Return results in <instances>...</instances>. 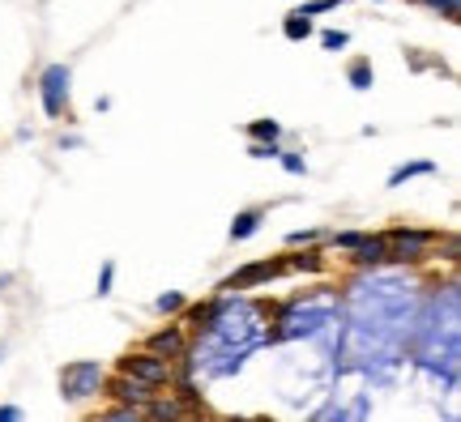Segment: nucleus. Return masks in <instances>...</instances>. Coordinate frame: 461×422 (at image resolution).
Masks as SVG:
<instances>
[{
	"label": "nucleus",
	"instance_id": "8",
	"mask_svg": "<svg viewBox=\"0 0 461 422\" xmlns=\"http://www.w3.org/2000/svg\"><path fill=\"white\" fill-rule=\"evenodd\" d=\"M384 239H389V247H393L389 256H397V260H419L431 244H436V230H406V227H402V230H393V235H384Z\"/></svg>",
	"mask_w": 461,
	"mask_h": 422
},
{
	"label": "nucleus",
	"instance_id": "18",
	"mask_svg": "<svg viewBox=\"0 0 461 422\" xmlns=\"http://www.w3.org/2000/svg\"><path fill=\"white\" fill-rule=\"evenodd\" d=\"M350 85H355V90H372V65H367V60H355V65H350Z\"/></svg>",
	"mask_w": 461,
	"mask_h": 422
},
{
	"label": "nucleus",
	"instance_id": "5",
	"mask_svg": "<svg viewBox=\"0 0 461 422\" xmlns=\"http://www.w3.org/2000/svg\"><path fill=\"white\" fill-rule=\"evenodd\" d=\"M103 380H107L103 363L77 358V363H68L65 372H60V392H65V401H90L103 389Z\"/></svg>",
	"mask_w": 461,
	"mask_h": 422
},
{
	"label": "nucleus",
	"instance_id": "22",
	"mask_svg": "<svg viewBox=\"0 0 461 422\" xmlns=\"http://www.w3.org/2000/svg\"><path fill=\"white\" fill-rule=\"evenodd\" d=\"M252 158H278V141H252Z\"/></svg>",
	"mask_w": 461,
	"mask_h": 422
},
{
	"label": "nucleus",
	"instance_id": "30",
	"mask_svg": "<svg viewBox=\"0 0 461 422\" xmlns=\"http://www.w3.org/2000/svg\"><path fill=\"white\" fill-rule=\"evenodd\" d=\"M5 286H9V277H5V274H0V291H5Z\"/></svg>",
	"mask_w": 461,
	"mask_h": 422
},
{
	"label": "nucleus",
	"instance_id": "25",
	"mask_svg": "<svg viewBox=\"0 0 461 422\" xmlns=\"http://www.w3.org/2000/svg\"><path fill=\"white\" fill-rule=\"evenodd\" d=\"M141 414H146L141 406H120V409H112V418H120V422H137Z\"/></svg>",
	"mask_w": 461,
	"mask_h": 422
},
{
	"label": "nucleus",
	"instance_id": "24",
	"mask_svg": "<svg viewBox=\"0 0 461 422\" xmlns=\"http://www.w3.org/2000/svg\"><path fill=\"white\" fill-rule=\"evenodd\" d=\"M316 235H321V230H312V227H308V230H291V235H286V244H291V247H299V244H312Z\"/></svg>",
	"mask_w": 461,
	"mask_h": 422
},
{
	"label": "nucleus",
	"instance_id": "31",
	"mask_svg": "<svg viewBox=\"0 0 461 422\" xmlns=\"http://www.w3.org/2000/svg\"><path fill=\"white\" fill-rule=\"evenodd\" d=\"M0 358H5V346H0Z\"/></svg>",
	"mask_w": 461,
	"mask_h": 422
},
{
	"label": "nucleus",
	"instance_id": "15",
	"mask_svg": "<svg viewBox=\"0 0 461 422\" xmlns=\"http://www.w3.org/2000/svg\"><path fill=\"white\" fill-rule=\"evenodd\" d=\"M248 137H252V141H278L282 124L278 120H252V124H248Z\"/></svg>",
	"mask_w": 461,
	"mask_h": 422
},
{
	"label": "nucleus",
	"instance_id": "28",
	"mask_svg": "<svg viewBox=\"0 0 461 422\" xmlns=\"http://www.w3.org/2000/svg\"><path fill=\"white\" fill-rule=\"evenodd\" d=\"M291 265H295V269H321V256H316V252H303V256H295Z\"/></svg>",
	"mask_w": 461,
	"mask_h": 422
},
{
	"label": "nucleus",
	"instance_id": "17",
	"mask_svg": "<svg viewBox=\"0 0 461 422\" xmlns=\"http://www.w3.org/2000/svg\"><path fill=\"white\" fill-rule=\"evenodd\" d=\"M146 414H149V418H180L184 406H176V401H154V397H149Z\"/></svg>",
	"mask_w": 461,
	"mask_h": 422
},
{
	"label": "nucleus",
	"instance_id": "10",
	"mask_svg": "<svg viewBox=\"0 0 461 422\" xmlns=\"http://www.w3.org/2000/svg\"><path fill=\"white\" fill-rule=\"evenodd\" d=\"M103 389L112 392V397H120L124 406H149V397H154V384H146V380H132V375L120 372V380H103Z\"/></svg>",
	"mask_w": 461,
	"mask_h": 422
},
{
	"label": "nucleus",
	"instance_id": "13",
	"mask_svg": "<svg viewBox=\"0 0 461 422\" xmlns=\"http://www.w3.org/2000/svg\"><path fill=\"white\" fill-rule=\"evenodd\" d=\"M149 350H154V355H184V333L180 328H163V333H154V337H149Z\"/></svg>",
	"mask_w": 461,
	"mask_h": 422
},
{
	"label": "nucleus",
	"instance_id": "29",
	"mask_svg": "<svg viewBox=\"0 0 461 422\" xmlns=\"http://www.w3.org/2000/svg\"><path fill=\"white\" fill-rule=\"evenodd\" d=\"M22 418V409L17 406H0V422H17Z\"/></svg>",
	"mask_w": 461,
	"mask_h": 422
},
{
	"label": "nucleus",
	"instance_id": "6",
	"mask_svg": "<svg viewBox=\"0 0 461 422\" xmlns=\"http://www.w3.org/2000/svg\"><path fill=\"white\" fill-rule=\"evenodd\" d=\"M68 82H73V73L65 65H51L43 68V77H39V94H43V112L56 120V115H65L68 107Z\"/></svg>",
	"mask_w": 461,
	"mask_h": 422
},
{
	"label": "nucleus",
	"instance_id": "23",
	"mask_svg": "<svg viewBox=\"0 0 461 422\" xmlns=\"http://www.w3.org/2000/svg\"><path fill=\"white\" fill-rule=\"evenodd\" d=\"M278 158H282V166H286L291 175H303V171H308V166H303V158H299V154H282V149H278Z\"/></svg>",
	"mask_w": 461,
	"mask_h": 422
},
{
	"label": "nucleus",
	"instance_id": "3",
	"mask_svg": "<svg viewBox=\"0 0 461 422\" xmlns=\"http://www.w3.org/2000/svg\"><path fill=\"white\" fill-rule=\"evenodd\" d=\"M411 337H431L440 346V294L428 303V316H414ZM414 363L423 372L440 375V355H431V350H414ZM445 372L457 375V291L448 294V303H445Z\"/></svg>",
	"mask_w": 461,
	"mask_h": 422
},
{
	"label": "nucleus",
	"instance_id": "12",
	"mask_svg": "<svg viewBox=\"0 0 461 422\" xmlns=\"http://www.w3.org/2000/svg\"><path fill=\"white\" fill-rule=\"evenodd\" d=\"M261 210H244V213H235V222H230V239L235 244H244V239H252L257 230H261Z\"/></svg>",
	"mask_w": 461,
	"mask_h": 422
},
{
	"label": "nucleus",
	"instance_id": "11",
	"mask_svg": "<svg viewBox=\"0 0 461 422\" xmlns=\"http://www.w3.org/2000/svg\"><path fill=\"white\" fill-rule=\"evenodd\" d=\"M384 256H389V239H384V235H376V239L363 235L359 247H355V260H359V265H380Z\"/></svg>",
	"mask_w": 461,
	"mask_h": 422
},
{
	"label": "nucleus",
	"instance_id": "7",
	"mask_svg": "<svg viewBox=\"0 0 461 422\" xmlns=\"http://www.w3.org/2000/svg\"><path fill=\"white\" fill-rule=\"evenodd\" d=\"M120 372L124 375H132V380H146V384H167L171 380V363H167L163 355H132V358H124L120 363Z\"/></svg>",
	"mask_w": 461,
	"mask_h": 422
},
{
	"label": "nucleus",
	"instance_id": "4",
	"mask_svg": "<svg viewBox=\"0 0 461 422\" xmlns=\"http://www.w3.org/2000/svg\"><path fill=\"white\" fill-rule=\"evenodd\" d=\"M338 325H342L338 294H308L282 311V337H316V333H333Z\"/></svg>",
	"mask_w": 461,
	"mask_h": 422
},
{
	"label": "nucleus",
	"instance_id": "16",
	"mask_svg": "<svg viewBox=\"0 0 461 422\" xmlns=\"http://www.w3.org/2000/svg\"><path fill=\"white\" fill-rule=\"evenodd\" d=\"M282 34H286L291 43H299V39H308V34H312V22H308L303 13H291L286 17V26H282Z\"/></svg>",
	"mask_w": 461,
	"mask_h": 422
},
{
	"label": "nucleus",
	"instance_id": "1",
	"mask_svg": "<svg viewBox=\"0 0 461 422\" xmlns=\"http://www.w3.org/2000/svg\"><path fill=\"white\" fill-rule=\"evenodd\" d=\"M355 311L350 320L338 325V341L346 346L350 367L367 372L372 363H384V375H393L397 355L411 337L419 303H414V286L393 282V277H372L355 286Z\"/></svg>",
	"mask_w": 461,
	"mask_h": 422
},
{
	"label": "nucleus",
	"instance_id": "9",
	"mask_svg": "<svg viewBox=\"0 0 461 422\" xmlns=\"http://www.w3.org/2000/svg\"><path fill=\"white\" fill-rule=\"evenodd\" d=\"M282 274L278 260H257V265H244L240 274H230L222 282V291H252V286H261V282H274Z\"/></svg>",
	"mask_w": 461,
	"mask_h": 422
},
{
	"label": "nucleus",
	"instance_id": "2",
	"mask_svg": "<svg viewBox=\"0 0 461 422\" xmlns=\"http://www.w3.org/2000/svg\"><path fill=\"white\" fill-rule=\"evenodd\" d=\"M205 337L197 341L193 350V372H205V375H230L244 367V358L265 346V325H261V308H252L244 299H227L210 308L205 316Z\"/></svg>",
	"mask_w": 461,
	"mask_h": 422
},
{
	"label": "nucleus",
	"instance_id": "21",
	"mask_svg": "<svg viewBox=\"0 0 461 422\" xmlns=\"http://www.w3.org/2000/svg\"><path fill=\"white\" fill-rule=\"evenodd\" d=\"M158 311H180L184 308V294L180 291H167V294H158V303H154Z\"/></svg>",
	"mask_w": 461,
	"mask_h": 422
},
{
	"label": "nucleus",
	"instance_id": "27",
	"mask_svg": "<svg viewBox=\"0 0 461 422\" xmlns=\"http://www.w3.org/2000/svg\"><path fill=\"white\" fill-rule=\"evenodd\" d=\"M112 282H115V265L107 260V265H103V274H99V294H112Z\"/></svg>",
	"mask_w": 461,
	"mask_h": 422
},
{
	"label": "nucleus",
	"instance_id": "19",
	"mask_svg": "<svg viewBox=\"0 0 461 422\" xmlns=\"http://www.w3.org/2000/svg\"><path fill=\"white\" fill-rule=\"evenodd\" d=\"M342 0H308V4H299L295 13H303V17H316V13H330V9H338Z\"/></svg>",
	"mask_w": 461,
	"mask_h": 422
},
{
	"label": "nucleus",
	"instance_id": "20",
	"mask_svg": "<svg viewBox=\"0 0 461 422\" xmlns=\"http://www.w3.org/2000/svg\"><path fill=\"white\" fill-rule=\"evenodd\" d=\"M346 43H350V34H346V31H325V34H321V48H325V51H342Z\"/></svg>",
	"mask_w": 461,
	"mask_h": 422
},
{
	"label": "nucleus",
	"instance_id": "26",
	"mask_svg": "<svg viewBox=\"0 0 461 422\" xmlns=\"http://www.w3.org/2000/svg\"><path fill=\"white\" fill-rule=\"evenodd\" d=\"M363 235H355V230H346V235H333V247H346V252H355L359 247Z\"/></svg>",
	"mask_w": 461,
	"mask_h": 422
},
{
	"label": "nucleus",
	"instance_id": "14",
	"mask_svg": "<svg viewBox=\"0 0 461 422\" xmlns=\"http://www.w3.org/2000/svg\"><path fill=\"white\" fill-rule=\"evenodd\" d=\"M436 171V163H406V166H397L393 175H389V188H402L406 179H414V175H431Z\"/></svg>",
	"mask_w": 461,
	"mask_h": 422
}]
</instances>
